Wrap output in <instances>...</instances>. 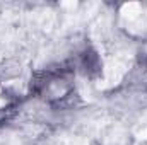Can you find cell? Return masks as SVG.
Here are the masks:
<instances>
[{
    "label": "cell",
    "instance_id": "1",
    "mask_svg": "<svg viewBox=\"0 0 147 145\" xmlns=\"http://www.w3.org/2000/svg\"><path fill=\"white\" fill-rule=\"evenodd\" d=\"M121 14H123V17L134 19V17H137L139 14H142V9H140V5H139L137 2H130V3H125V5L121 7Z\"/></svg>",
    "mask_w": 147,
    "mask_h": 145
},
{
    "label": "cell",
    "instance_id": "3",
    "mask_svg": "<svg viewBox=\"0 0 147 145\" xmlns=\"http://www.w3.org/2000/svg\"><path fill=\"white\" fill-rule=\"evenodd\" d=\"M62 5H63V7H67V9H75V5H77V3H75V2H62Z\"/></svg>",
    "mask_w": 147,
    "mask_h": 145
},
{
    "label": "cell",
    "instance_id": "2",
    "mask_svg": "<svg viewBox=\"0 0 147 145\" xmlns=\"http://www.w3.org/2000/svg\"><path fill=\"white\" fill-rule=\"evenodd\" d=\"M137 138L139 140H147V128H142L140 132H137Z\"/></svg>",
    "mask_w": 147,
    "mask_h": 145
},
{
    "label": "cell",
    "instance_id": "4",
    "mask_svg": "<svg viewBox=\"0 0 147 145\" xmlns=\"http://www.w3.org/2000/svg\"><path fill=\"white\" fill-rule=\"evenodd\" d=\"M3 104H5V101H3V99L0 97V106H3Z\"/></svg>",
    "mask_w": 147,
    "mask_h": 145
}]
</instances>
